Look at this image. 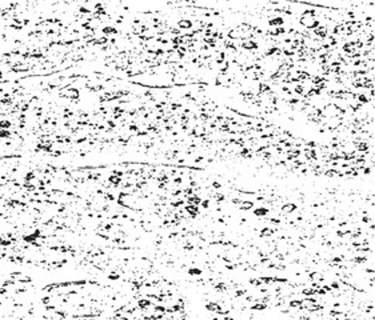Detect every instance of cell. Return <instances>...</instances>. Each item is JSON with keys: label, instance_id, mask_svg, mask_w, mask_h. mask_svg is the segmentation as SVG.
Listing matches in <instances>:
<instances>
[{"label": "cell", "instance_id": "cell-3", "mask_svg": "<svg viewBox=\"0 0 375 320\" xmlns=\"http://www.w3.org/2000/svg\"><path fill=\"white\" fill-rule=\"evenodd\" d=\"M188 273L191 275V276L199 277V276H202V269L198 268V267H191V268L188 269Z\"/></svg>", "mask_w": 375, "mask_h": 320}, {"label": "cell", "instance_id": "cell-1", "mask_svg": "<svg viewBox=\"0 0 375 320\" xmlns=\"http://www.w3.org/2000/svg\"><path fill=\"white\" fill-rule=\"evenodd\" d=\"M296 211V205L294 203H286L283 207L280 208V212L284 213V215H288V213H292Z\"/></svg>", "mask_w": 375, "mask_h": 320}, {"label": "cell", "instance_id": "cell-2", "mask_svg": "<svg viewBox=\"0 0 375 320\" xmlns=\"http://www.w3.org/2000/svg\"><path fill=\"white\" fill-rule=\"evenodd\" d=\"M267 213H268V209L266 208V207H259V208L254 209V215H255V216H259V217L266 216Z\"/></svg>", "mask_w": 375, "mask_h": 320}]
</instances>
